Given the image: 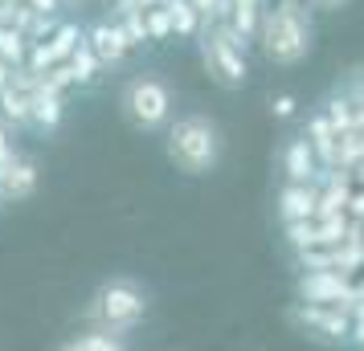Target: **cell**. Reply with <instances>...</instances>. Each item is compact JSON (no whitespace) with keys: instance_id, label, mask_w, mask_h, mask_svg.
I'll return each mask as SVG.
<instances>
[{"instance_id":"1","label":"cell","mask_w":364,"mask_h":351,"mask_svg":"<svg viewBox=\"0 0 364 351\" xmlns=\"http://www.w3.org/2000/svg\"><path fill=\"white\" fill-rule=\"evenodd\" d=\"M315 45V25H311V4L307 0H279L262 13L258 25V50L270 66L291 69L311 57Z\"/></svg>"},{"instance_id":"2","label":"cell","mask_w":364,"mask_h":351,"mask_svg":"<svg viewBox=\"0 0 364 351\" xmlns=\"http://www.w3.org/2000/svg\"><path fill=\"white\" fill-rule=\"evenodd\" d=\"M221 127L209 115H176L164 127V155L181 176H209L221 164Z\"/></svg>"},{"instance_id":"3","label":"cell","mask_w":364,"mask_h":351,"mask_svg":"<svg viewBox=\"0 0 364 351\" xmlns=\"http://www.w3.org/2000/svg\"><path fill=\"white\" fill-rule=\"evenodd\" d=\"M197 45H200V66L221 90H242L250 82V62H246L250 45L225 21H205L197 33Z\"/></svg>"},{"instance_id":"4","label":"cell","mask_w":364,"mask_h":351,"mask_svg":"<svg viewBox=\"0 0 364 351\" xmlns=\"http://www.w3.org/2000/svg\"><path fill=\"white\" fill-rule=\"evenodd\" d=\"M119 111H123V118H127L132 131L160 135L168 123H172L176 99H172V86H168L160 74H135V78H127V86L119 90Z\"/></svg>"},{"instance_id":"5","label":"cell","mask_w":364,"mask_h":351,"mask_svg":"<svg viewBox=\"0 0 364 351\" xmlns=\"http://www.w3.org/2000/svg\"><path fill=\"white\" fill-rule=\"evenodd\" d=\"M86 315L99 318V327H111V331H135L144 315H148V294L132 282V278H111L95 290V299L86 306Z\"/></svg>"},{"instance_id":"6","label":"cell","mask_w":364,"mask_h":351,"mask_svg":"<svg viewBox=\"0 0 364 351\" xmlns=\"http://www.w3.org/2000/svg\"><path fill=\"white\" fill-rule=\"evenodd\" d=\"M41 184V172H37V160L33 155H13L4 172H0V204H17V201H29Z\"/></svg>"},{"instance_id":"7","label":"cell","mask_w":364,"mask_h":351,"mask_svg":"<svg viewBox=\"0 0 364 351\" xmlns=\"http://www.w3.org/2000/svg\"><path fill=\"white\" fill-rule=\"evenodd\" d=\"M348 290H352V282H348L344 269H336V266L311 269V274L299 278V299L303 302H336V306H344Z\"/></svg>"},{"instance_id":"8","label":"cell","mask_w":364,"mask_h":351,"mask_svg":"<svg viewBox=\"0 0 364 351\" xmlns=\"http://www.w3.org/2000/svg\"><path fill=\"white\" fill-rule=\"evenodd\" d=\"M86 41H90V50L99 53L102 69H107V66H123V62H127V53H132V41H127V33H123V25H119L115 17L90 25Z\"/></svg>"},{"instance_id":"9","label":"cell","mask_w":364,"mask_h":351,"mask_svg":"<svg viewBox=\"0 0 364 351\" xmlns=\"http://www.w3.org/2000/svg\"><path fill=\"white\" fill-rule=\"evenodd\" d=\"M62 115H66L62 90L37 82L33 90H29V127H37V131H58V127H62Z\"/></svg>"},{"instance_id":"10","label":"cell","mask_w":364,"mask_h":351,"mask_svg":"<svg viewBox=\"0 0 364 351\" xmlns=\"http://www.w3.org/2000/svg\"><path fill=\"white\" fill-rule=\"evenodd\" d=\"M295 318L319 335H331V339H348V331H352V318L336 302H307V311H295Z\"/></svg>"},{"instance_id":"11","label":"cell","mask_w":364,"mask_h":351,"mask_svg":"<svg viewBox=\"0 0 364 351\" xmlns=\"http://www.w3.org/2000/svg\"><path fill=\"white\" fill-rule=\"evenodd\" d=\"M315 204H319V184L315 180H287L279 188V217L282 221H299V217H315Z\"/></svg>"},{"instance_id":"12","label":"cell","mask_w":364,"mask_h":351,"mask_svg":"<svg viewBox=\"0 0 364 351\" xmlns=\"http://www.w3.org/2000/svg\"><path fill=\"white\" fill-rule=\"evenodd\" d=\"M282 172H287V180H319L323 167H319V155H315L307 135H295L282 147Z\"/></svg>"},{"instance_id":"13","label":"cell","mask_w":364,"mask_h":351,"mask_svg":"<svg viewBox=\"0 0 364 351\" xmlns=\"http://www.w3.org/2000/svg\"><path fill=\"white\" fill-rule=\"evenodd\" d=\"M262 13H266V0H230L225 25H230L246 45H254V41H258V25H262Z\"/></svg>"},{"instance_id":"14","label":"cell","mask_w":364,"mask_h":351,"mask_svg":"<svg viewBox=\"0 0 364 351\" xmlns=\"http://www.w3.org/2000/svg\"><path fill=\"white\" fill-rule=\"evenodd\" d=\"M307 139H311L315 155H319V167L323 172H336V127L328 123V115H315L307 118Z\"/></svg>"},{"instance_id":"15","label":"cell","mask_w":364,"mask_h":351,"mask_svg":"<svg viewBox=\"0 0 364 351\" xmlns=\"http://www.w3.org/2000/svg\"><path fill=\"white\" fill-rule=\"evenodd\" d=\"M0 123H9L13 131L29 127V90L21 86H0Z\"/></svg>"},{"instance_id":"16","label":"cell","mask_w":364,"mask_h":351,"mask_svg":"<svg viewBox=\"0 0 364 351\" xmlns=\"http://www.w3.org/2000/svg\"><path fill=\"white\" fill-rule=\"evenodd\" d=\"M70 69H74V86H95L99 82V74H102V62H99V53L90 50V41H78V50L70 53Z\"/></svg>"},{"instance_id":"17","label":"cell","mask_w":364,"mask_h":351,"mask_svg":"<svg viewBox=\"0 0 364 351\" xmlns=\"http://www.w3.org/2000/svg\"><path fill=\"white\" fill-rule=\"evenodd\" d=\"M164 9H168V17H172V37H184L188 41V37L200 33L205 17H200L188 0H164Z\"/></svg>"},{"instance_id":"18","label":"cell","mask_w":364,"mask_h":351,"mask_svg":"<svg viewBox=\"0 0 364 351\" xmlns=\"http://www.w3.org/2000/svg\"><path fill=\"white\" fill-rule=\"evenodd\" d=\"M70 351H119L127 347L123 331H111V327H99V331H86V335H74L66 343Z\"/></svg>"},{"instance_id":"19","label":"cell","mask_w":364,"mask_h":351,"mask_svg":"<svg viewBox=\"0 0 364 351\" xmlns=\"http://www.w3.org/2000/svg\"><path fill=\"white\" fill-rule=\"evenodd\" d=\"M82 29H78V21H62L50 37H46V45H50V57L53 62H70V53L78 50V41H82Z\"/></svg>"},{"instance_id":"20","label":"cell","mask_w":364,"mask_h":351,"mask_svg":"<svg viewBox=\"0 0 364 351\" xmlns=\"http://www.w3.org/2000/svg\"><path fill=\"white\" fill-rule=\"evenodd\" d=\"M25 53H29V37H25V29H17L13 21H4V25H0V57L17 69V66H25Z\"/></svg>"},{"instance_id":"21","label":"cell","mask_w":364,"mask_h":351,"mask_svg":"<svg viewBox=\"0 0 364 351\" xmlns=\"http://www.w3.org/2000/svg\"><path fill=\"white\" fill-rule=\"evenodd\" d=\"M282 233H287V245L291 250H311L319 245V221L315 217H299V221H282Z\"/></svg>"},{"instance_id":"22","label":"cell","mask_w":364,"mask_h":351,"mask_svg":"<svg viewBox=\"0 0 364 351\" xmlns=\"http://www.w3.org/2000/svg\"><path fill=\"white\" fill-rule=\"evenodd\" d=\"M144 25H148V41H172V17H168L164 0L144 9Z\"/></svg>"},{"instance_id":"23","label":"cell","mask_w":364,"mask_h":351,"mask_svg":"<svg viewBox=\"0 0 364 351\" xmlns=\"http://www.w3.org/2000/svg\"><path fill=\"white\" fill-rule=\"evenodd\" d=\"M315 221H319V245L336 250V245H344V241H348V217H344V213H331V217H315Z\"/></svg>"},{"instance_id":"24","label":"cell","mask_w":364,"mask_h":351,"mask_svg":"<svg viewBox=\"0 0 364 351\" xmlns=\"http://www.w3.org/2000/svg\"><path fill=\"white\" fill-rule=\"evenodd\" d=\"M352 111H356V102L348 99V94H344V99H331L328 102V123L336 127V135L352 127Z\"/></svg>"},{"instance_id":"25","label":"cell","mask_w":364,"mask_h":351,"mask_svg":"<svg viewBox=\"0 0 364 351\" xmlns=\"http://www.w3.org/2000/svg\"><path fill=\"white\" fill-rule=\"evenodd\" d=\"M295 111H299L295 94H274V99H270V115L274 118H295Z\"/></svg>"},{"instance_id":"26","label":"cell","mask_w":364,"mask_h":351,"mask_svg":"<svg viewBox=\"0 0 364 351\" xmlns=\"http://www.w3.org/2000/svg\"><path fill=\"white\" fill-rule=\"evenodd\" d=\"M17 155V147H13V127L9 123H0V172H4V164Z\"/></svg>"},{"instance_id":"27","label":"cell","mask_w":364,"mask_h":351,"mask_svg":"<svg viewBox=\"0 0 364 351\" xmlns=\"http://www.w3.org/2000/svg\"><path fill=\"white\" fill-rule=\"evenodd\" d=\"M307 4H311L315 13H340V9L352 4V0H307Z\"/></svg>"},{"instance_id":"28","label":"cell","mask_w":364,"mask_h":351,"mask_svg":"<svg viewBox=\"0 0 364 351\" xmlns=\"http://www.w3.org/2000/svg\"><path fill=\"white\" fill-rule=\"evenodd\" d=\"M348 213H352L356 221H364V184H360V192H352V196H348Z\"/></svg>"},{"instance_id":"29","label":"cell","mask_w":364,"mask_h":351,"mask_svg":"<svg viewBox=\"0 0 364 351\" xmlns=\"http://www.w3.org/2000/svg\"><path fill=\"white\" fill-rule=\"evenodd\" d=\"M348 339H352L356 347H364V315L356 318V323H352V331H348Z\"/></svg>"},{"instance_id":"30","label":"cell","mask_w":364,"mask_h":351,"mask_svg":"<svg viewBox=\"0 0 364 351\" xmlns=\"http://www.w3.org/2000/svg\"><path fill=\"white\" fill-rule=\"evenodd\" d=\"M9 78H13V66H9V62L0 57V86H9Z\"/></svg>"},{"instance_id":"31","label":"cell","mask_w":364,"mask_h":351,"mask_svg":"<svg viewBox=\"0 0 364 351\" xmlns=\"http://www.w3.org/2000/svg\"><path fill=\"white\" fill-rule=\"evenodd\" d=\"M348 99H352V102H364V78H360L356 86H352V94H348Z\"/></svg>"},{"instance_id":"32","label":"cell","mask_w":364,"mask_h":351,"mask_svg":"<svg viewBox=\"0 0 364 351\" xmlns=\"http://www.w3.org/2000/svg\"><path fill=\"white\" fill-rule=\"evenodd\" d=\"M348 176H356V184H364V160H360V164H356V167H352Z\"/></svg>"},{"instance_id":"33","label":"cell","mask_w":364,"mask_h":351,"mask_svg":"<svg viewBox=\"0 0 364 351\" xmlns=\"http://www.w3.org/2000/svg\"><path fill=\"white\" fill-rule=\"evenodd\" d=\"M135 9H151V4H160V0H132Z\"/></svg>"},{"instance_id":"34","label":"cell","mask_w":364,"mask_h":351,"mask_svg":"<svg viewBox=\"0 0 364 351\" xmlns=\"http://www.w3.org/2000/svg\"><path fill=\"white\" fill-rule=\"evenodd\" d=\"M78 4H82V0H62V9H78Z\"/></svg>"},{"instance_id":"35","label":"cell","mask_w":364,"mask_h":351,"mask_svg":"<svg viewBox=\"0 0 364 351\" xmlns=\"http://www.w3.org/2000/svg\"><path fill=\"white\" fill-rule=\"evenodd\" d=\"M4 4H21V0H4Z\"/></svg>"}]
</instances>
